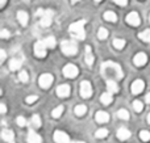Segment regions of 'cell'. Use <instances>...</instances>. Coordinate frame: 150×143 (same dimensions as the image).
<instances>
[{
    "mask_svg": "<svg viewBox=\"0 0 150 143\" xmlns=\"http://www.w3.org/2000/svg\"><path fill=\"white\" fill-rule=\"evenodd\" d=\"M101 74H103L104 79H107V80H109L111 78L117 79V80H120V79H122V70L121 67H120L117 63L115 62H105L101 64Z\"/></svg>",
    "mask_w": 150,
    "mask_h": 143,
    "instance_id": "cell-1",
    "label": "cell"
},
{
    "mask_svg": "<svg viewBox=\"0 0 150 143\" xmlns=\"http://www.w3.org/2000/svg\"><path fill=\"white\" fill-rule=\"evenodd\" d=\"M84 24H86V20H80V21H76V22H73L70 25L69 30H70V33L73 34L74 38H76V39H84L86 38Z\"/></svg>",
    "mask_w": 150,
    "mask_h": 143,
    "instance_id": "cell-2",
    "label": "cell"
},
{
    "mask_svg": "<svg viewBox=\"0 0 150 143\" xmlns=\"http://www.w3.org/2000/svg\"><path fill=\"white\" fill-rule=\"evenodd\" d=\"M61 47H62V51L66 55H74L78 53V46L74 41H63L61 43Z\"/></svg>",
    "mask_w": 150,
    "mask_h": 143,
    "instance_id": "cell-3",
    "label": "cell"
},
{
    "mask_svg": "<svg viewBox=\"0 0 150 143\" xmlns=\"http://www.w3.org/2000/svg\"><path fill=\"white\" fill-rule=\"evenodd\" d=\"M91 95H92V87H91L90 81L83 80L80 83V96L83 99H88V97H91Z\"/></svg>",
    "mask_w": 150,
    "mask_h": 143,
    "instance_id": "cell-4",
    "label": "cell"
},
{
    "mask_svg": "<svg viewBox=\"0 0 150 143\" xmlns=\"http://www.w3.org/2000/svg\"><path fill=\"white\" fill-rule=\"evenodd\" d=\"M78 74H79L78 67L75 64H71V63H70V64H67L65 68H63V75H65L66 78H70V79L76 78Z\"/></svg>",
    "mask_w": 150,
    "mask_h": 143,
    "instance_id": "cell-5",
    "label": "cell"
},
{
    "mask_svg": "<svg viewBox=\"0 0 150 143\" xmlns=\"http://www.w3.org/2000/svg\"><path fill=\"white\" fill-rule=\"evenodd\" d=\"M46 45L44 43V41H38L34 45V54L38 58H45L46 57Z\"/></svg>",
    "mask_w": 150,
    "mask_h": 143,
    "instance_id": "cell-6",
    "label": "cell"
},
{
    "mask_svg": "<svg viewBox=\"0 0 150 143\" xmlns=\"http://www.w3.org/2000/svg\"><path fill=\"white\" fill-rule=\"evenodd\" d=\"M53 75H50V74H44V75H41L40 76V79H38V84L42 87V88H49L50 86H52V83H53Z\"/></svg>",
    "mask_w": 150,
    "mask_h": 143,
    "instance_id": "cell-7",
    "label": "cell"
},
{
    "mask_svg": "<svg viewBox=\"0 0 150 143\" xmlns=\"http://www.w3.org/2000/svg\"><path fill=\"white\" fill-rule=\"evenodd\" d=\"M52 20H53V11L47 9L44 12V15L41 16V26H44V28H47V26L52 24Z\"/></svg>",
    "mask_w": 150,
    "mask_h": 143,
    "instance_id": "cell-8",
    "label": "cell"
},
{
    "mask_svg": "<svg viewBox=\"0 0 150 143\" xmlns=\"http://www.w3.org/2000/svg\"><path fill=\"white\" fill-rule=\"evenodd\" d=\"M127 22L130 24L132 26H138L140 25V22H141L138 13L137 12H130L129 15L127 16Z\"/></svg>",
    "mask_w": 150,
    "mask_h": 143,
    "instance_id": "cell-9",
    "label": "cell"
},
{
    "mask_svg": "<svg viewBox=\"0 0 150 143\" xmlns=\"http://www.w3.org/2000/svg\"><path fill=\"white\" fill-rule=\"evenodd\" d=\"M54 141L57 143H70V138H69V135L66 133L58 130L54 133Z\"/></svg>",
    "mask_w": 150,
    "mask_h": 143,
    "instance_id": "cell-10",
    "label": "cell"
},
{
    "mask_svg": "<svg viewBox=\"0 0 150 143\" xmlns=\"http://www.w3.org/2000/svg\"><path fill=\"white\" fill-rule=\"evenodd\" d=\"M144 88H145V83L138 79V80L133 81V84H132V93L133 95H140L141 92L144 91Z\"/></svg>",
    "mask_w": 150,
    "mask_h": 143,
    "instance_id": "cell-11",
    "label": "cell"
},
{
    "mask_svg": "<svg viewBox=\"0 0 150 143\" xmlns=\"http://www.w3.org/2000/svg\"><path fill=\"white\" fill-rule=\"evenodd\" d=\"M146 62H148V55H146L145 53H138V54H136L134 58H133V63H134L136 66H144Z\"/></svg>",
    "mask_w": 150,
    "mask_h": 143,
    "instance_id": "cell-12",
    "label": "cell"
},
{
    "mask_svg": "<svg viewBox=\"0 0 150 143\" xmlns=\"http://www.w3.org/2000/svg\"><path fill=\"white\" fill-rule=\"evenodd\" d=\"M57 95L59 97H67L70 95V86L67 84H61L57 88Z\"/></svg>",
    "mask_w": 150,
    "mask_h": 143,
    "instance_id": "cell-13",
    "label": "cell"
},
{
    "mask_svg": "<svg viewBox=\"0 0 150 143\" xmlns=\"http://www.w3.org/2000/svg\"><path fill=\"white\" fill-rule=\"evenodd\" d=\"M1 138L4 139L5 142H8V143H13L15 142V134H13L12 130L4 129V130L1 131Z\"/></svg>",
    "mask_w": 150,
    "mask_h": 143,
    "instance_id": "cell-14",
    "label": "cell"
},
{
    "mask_svg": "<svg viewBox=\"0 0 150 143\" xmlns=\"http://www.w3.org/2000/svg\"><path fill=\"white\" fill-rule=\"evenodd\" d=\"M21 63H23V57L21 58H13L9 62V70L12 71H17L21 67Z\"/></svg>",
    "mask_w": 150,
    "mask_h": 143,
    "instance_id": "cell-15",
    "label": "cell"
},
{
    "mask_svg": "<svg viewBox=\"0 0 150 143\" xmlns=\"http://www.w3.org/2000/svg\"><path fill=\"white\" fill-rule=\"evenodd\" d=\"M129 137H130V131L125 128H121L119 131H117V138H119L120 141H127Z\"/></svg>",
    "mask_w": 150,
    "mask_h": 143,
    "instance_id": "cell-16",
    "label": "cell"
},
{
    "mask_svg": "<svg viewBox=\"0 0 150 143\" xmlns=\"http://www.w3.org/2000/svg\"><path fill=\"white\" fill-rule=\"evenodd\" d=\"M17 20L20 21V24L23 26H25L26 24H28V20H29V17H28V13L26 12H24V11H18L17 12Z\"/></svg>",
    "mask_w": 150,
    "mask_h": 143,
    "instance_id": "cell-17",
    "label": "cell"
},
{
    "mask_svg": "<svg viewBox=\"0 0 150 143\" xmlns=\"http://www.w3.org/2000/svg\"><path fill=\"white\" fill-rule=\"evenodd\" d=\"M96 121L99 123H105L109 121V114L105 112H98L96 113Z\"/></svg>",
    "mask_w": 150,
    "mask_h": 143,
    "instance_id": "cell-18",
    "label": "cell"
},
{
    "mask_svg": "<svg viewBox=\"0 0 150 143\" xmlns=\"http://www.w3.org/2000/svg\"><path fill=\"white\" fill-rule=\"evenodd\" d=\"M28 143H41V137L33 130H30L28 134Z\"/></svg>",
    "mask_w": 150,
    "mask_h": 143,
    "instance_id": "cell-19",
    "label": "cell"
},
{
    "mask_svg": "<svg viewBox=\"0 0 150 143\" xmlns=\"http://www.w3.org/2000/svg\"><path fill=\"white\" fill-rule=\"evenodd\" d=\"M107 88H108V91L112 92V93H117V92H119V86L116 84V80H112V79L107 80Z\"/></svg>",
    "mask_w": 150,
    "mask_h": 143,
    "instance_id": "cell-20",
    "label": "cell"
},
{
    "mask_svg": "<svg viewBox=\"0 0 150 143\" xmlns=\"http://www.w3.org/2000/svg\"><path fill=\"white\" fill-rule=\"evenodd\" d=\"M100 100H101V102H103L104 105H109L112 102V100H113V99H112V92L108 91L107 93H103L100 96Z\"/></svg>",
    "mask_w": 150,
    "mask_h": 143,
    "instance_id": "cell-21",
    "label": "cell"
},
{
    "mask_svg": "<svg viewBox=\"0 0 150 143\" xmlns=\"http://www.w3.org/2000/svg\"><path fill=\"white\" fill-rule=\"evenodd\" d=\"M103 17H104V20H105V21H109V22H116V21H117L116 13H113L112 11H108V12H105Z\"/></svg>",
    "mask_w": 150,
    "mask_h": 143,
    "instance_id": "cell-22",
    "label": "cell"
},
{
    "mask_svg": "<svg viewBox=\"0 0 150 143\" xmlns=\"http://www.w3.org/2000/svg\"><path fill=\"white\" fill-rule=\"evenodd\" d=\"M86 62H87L88 66H92V63H93V55H92V53H91L90 46L86 47Z\"/></svg>",
    "mask_w": 150,
    "mask_h": 143,
    "instance_id": "cell-23",
    "label": "cell"
},
{
    "mask_svg": "<svg viewBox=\"0 0 150 143\" xmlns=\"http://www.w3.org/2000/svg\"><path fill=\"white\" fill-rule=\"evenodd\" d=\"M138 36H140V38L142 39L144 42H149L150 43V29H145V30L141 32Z\"/></svg>",
    "mask_w": 150,
    "mask_h": 143,
    "instance_id": "cell-24",
    "label": "cell"
},
{
    "mask_svg": "<svg viewBox=\"0 0 150 143\" xmlns=\"http://www.w3.org/2000/svg\"><path fill=\"white\" fill-rule=\"evenodd\" d=\"M87 113V107L86 105H78L75 108V114L76 116H84Z\"/></svg>",
    "mask_w": 150,
    "mask_h": 143,
    "instance_id": "cell-25",
    "label": "cell"
},
{
    "mask_svg": "<svg viewBox=\"0 0 150 143\" xmlns=\"http://www.w3.org/2000/svg\"><path fill=\"white\" fill-rule=\"evenodd\" d=\"M44 43L46 45V47L53 49V47L55 46V38H54V37H47V38L44 39Z\"/></svg>",
    "mask_w": 150,
    "mask_h": 143,
    "instance_id": "cell-26",
    "label": "cell"
},
{
    "mask_svg": "<svg viewBox=\"0 0 150 143\" xmlns=\"http://www.w3.org/2000/svg\"><path fill=\"white\" fill-rule=\"evenodd\" d=\"M113 46H115V49L121 50L122 47L125 46V41L124 39H120V38H115L113 39Z\"/></svg>",
    "mask_w": 150,
    "mask_h": 143,
    "instance_id": "cell-27",
    "label": "cell"
},
{
    "mask_svg": "<svg viewBox=\"0 0 150 143\" xmlns=\"http://www.w3.org/2000/svg\"><path fill=\"white\" fill-rule=\"evenodd\" d=\"M63 109H65V108H63L62 105H59V107H57L54 110H53L52 116H53L54 118H59V117H61V114L63 113Z\"/></svg>",
    "mask_w": 150,
    "mask_h": 143,
    "instance_id": "cell-28",
    "label": "cell"
},
{
    "mask_svg": "<svg viewBox=\"0 0 150 143\" xmlns=\"http://www.w3.org/2000/svg\"><path fill=\"white\" fill-rule=\"evenodd\" d=\"M98 37H99V39H105L108 37V30L105 28H100L98 32Z\"/></svg>",
    "mask_w": 150,
    "mask_h": 143,
    "instance_id": "cell-29",
    "label": "cell"
},
{
    "mask_svg": "<svg viewBox=\"0 0 150 143\" xmlns=\"http://www.w3.org/2000/svg\"><path fill=\"white\" fill-rule=\"evenodd\" d=\"M117 117H120L121 120H128L129 118V113H128L127 109H120L117 112Z\"/></svg>",
    "mask_w": 150,
    "mask_h": 143,
    "instance_id": "cell-30",
    "label": "cell"
},
{
    "mask_svg": "<svg viewBox=\"0 0 150 143\" xmlns=\"http://www.w3.org/2000/svg\"><path fill=\"white\" fill-rule=\"evenodd\" d=\"M32 125H33L34 128H40V126H41V118H40L38 114L33 116V118H32Z\"/></svg>",
    "mask_w": 150,
    "mask_h": 143,
    "instance_id": "cell-31",
    "label": "cell"
},
{
    "mask_svg": "<svg viewBox=\"0 0 150 143\" xmlns=\"http://www.w3.org/2000/svg\"><path fill=\"white\" fill-rule=\"evenodd\" d=\"M140 138L142 139L144 142H148V141H150V133L148 130H142L140 133Z\"/></svg>",
    "mask_w": 150,
    "mask_h": 143,
    "instance_id": "cell-32",
    "label": "cell"
},
{
    "mask_svg": "<svg viewBox=\"0 0 150 143\" xmlns=\"http://www.w3.org/2000/svg\"><path fill=\"white\" fill-rule=\"evenodd\" d=\"M18 79H20L23 83H26V81L29 80L28 72H26V71H20V74H18Z\"/></svg>",
    "mask_w": 150,
    "mask_h": 143,
    "instance_id": "cell-33",
    "label": "cell"
},
{
    "mask_svg": "<svg viewBox=\"0 0 150 143\" xmlns=\"http://www.w3.org/2000/svg\"><path fill=\"white\" fill-rule=\"evenodd\" d=\"M133 108H134L136 112L140 113V112H142V109H144V104H142L141 101H138V100H137V101L133 102Z\"/></svg>",
    "mask_w": 150,
    "mask_h": 143,
    "instance_id": "cell-34",
    "label": "cell"
},
{
    "mask_svg": "<svg viewBox=\"0 0 150 143\" xmlns=\"http://www.w3.org/2000/svg\"><path fill=\"white\" fill-rule=\"evenodd\" d=\"M107 135H108V130H107V129H99V130L96 131V137H98V138H105Z\"/></svg>",
    "mask_w": 150,
    "mask_h": 143,
    "instance_id": "cell-35",
    "label": "cell"
},
{
    "mask_svg": "<svg viewBox=\"0 0 150 143\" xmlns=\"http://www.w3.org/2000/svg\"><path fill=\"white\" fill-rule=\"evenodd\" d=\"M17 125L18 126H25L26 125V120L24 117H17Z\"/></svg>",
    "mask_w": 150,
    "mask_h": 143,
    "instance_id": "cell-36",
    "label": "cell"
},
{
    "mask_svg": "<svg viewBox=\"0 0 150 143\" xmlns=\"http://www.w3.org/2000/svg\"><path fill=\"white\" fill-rule=\"evenodd\" d=\"M37 99H38L37 96H28L26 97V102H28V104H33V102L37 101Z\"/></svg>",
    "mask_w": 150,
    "mask_h": 143,
    "instance_id": "cell-37",
    "label": "cell"
},
{
    "mask_svg": "<svg viewBox=\"0 0 150 143\" xmlns=\"http://www.w3.org/2000/svg\"><path fill=\"white\" fill-rule=\"evenodd\" d=\"M0 36H1V38H8V37L11 36V34H9V32H8L7 29H3L1 33H0Z\"/></svg>",
    "mask_w": 150,
    "mask_h": 143,
    "instance_id": "cell-38",
    "label": "cell"
},
{
    "mask_svg": "<svg viewBox=\"0 0 150 143\" xmlns=\"http://www.w3.org/2000/svg\"><path fill=\"white\" fill-rule=\"evenodd\" d=\"M116 4H119L120 7H124V5H127V3H128V0H113Z\"/></svg>",
    "mask_w": 150,
    "mask_h": 143,
    "instance_id": "cell-39",
    "label": "cell"
},
{
    "mask_svg": "<svg viewBox=\"0 0 150 143\" xmlns=\"http://www.w3.org/2000/svg\"><path fill=\"white\" fill-rule=\"evenodd\" d=\"M4 60H5V51L0 50V62H4Z\"/></svg>",
    "mask_w": 150,
    "mask_h": 143,
    "instance_id": "cell-40",
    "label": "cell"
},
{
    "mask_svg": "<svg viewBox=\"0 0 150 143\" xmlns=\"http://www.w3.org/2000/svg\"><path fill=\"white\" fill-rule=\"evenodd\" d=\"M0 108H1V113H5V112H7V108H5L4 104H1V107H0Z\"/></svg>",
    "mask_w": 150,
    "mask_h": 143,
    "instance_id": "cell-41",
    "label": "cell"
},
{
    "mask_svg": "<svg viewBox=\"0 0 150 143\" xmlns=\"http://www.w3.org/2000/svg\"><path fill=\"white\" fill-rule=\"evenodd\" d=\"M5 1H7V0H0V7H4V5H5Z\"/></svg>",
    "mask_w": 150,
    "mask_h": 143,
    "instance_id": "cell-42",
    "label": "cell"
},
{
    "mask_svg": "<svg viewBox=\"0 0 150 143\" xmlns=\"http://www.w3.org/2000/svg\"><path fill=\"white\" fill-rule=\"evenodd\" d=\"M146 102L150 104V93H148V96H146Z\"/></svg>",
    "mask_w": 150,
    "mask_h": 143,
    "instance_id": "cell-43",
    "label": "cell"
},
{
    "mask_svg": "<svg viewBox=\"0 0 150 143\" xmlns=\"http://www.w3.org/2000/svg\"><path fill=\"white\" fill-rule=\"evenodd\" d=\"M148 123H150V114L148 116Z\"/></svg>",
    "mask_w": 150,
    "mask_h": 143,
    "instance_id": "cell-44",
    "label": "cell"
},
{
    "mask_svg": "<svg viewBox=\"0 0 150 143\" xmlns=\"http://www.w3.org/2000/svg\"><path fill=\"white\" fill-rule=\"evenodd\" d=\"M71 1H73V3H76V1H79V0H71Z\"/></svg>",
    "mask_w": 150,
    "mask_h": 143,
    "instance_id": "cell-45",
    "label": "cell"
},
{
    "mask_svg": "<svg viewBox=\"0 0 150 143\" xmlns=\"http://www.w3.org/2000/svg\"><path fill=\"white\" fill-rule=\"evenodd\" d=\"M73 143H84V142H73Z\"/></svg>",
    "mask_w": 150,
    "mask_h": 143,
    "instance_id": "cell-46",
    "label": "cell"
},
{
    "mask_svg": "<svg viewBox=\"0 0 150 143\" xmlns=\"http://www.w3.org/2000/svg\"><path fill=\"white\" fill-rule=\"evenodd\" d=\"M95 1H96V3H99V1H101V0H95Z\"/></svg>",
    "mask_w": 150,
    "mask_h": 143,
    "instance_id": "cell-47",
    "label": "cell"
},
{
    "mask_svg": "<svg viewBox=\"0 0 150 143\" xmlns=\"http://www.w3.org/2000/svg\"><path fill=\"white\" fill-rule=\"evenodd\" d=\"M24 1H29V0H24Z\"/></svg>",
    "mask_w": 150,
    "mask_h": 143,
    "instance_id": "cell-48",
    "label": "cell"
}]
</instances>
